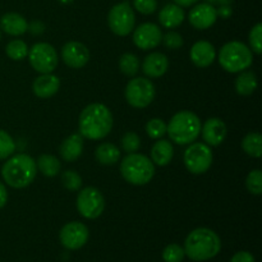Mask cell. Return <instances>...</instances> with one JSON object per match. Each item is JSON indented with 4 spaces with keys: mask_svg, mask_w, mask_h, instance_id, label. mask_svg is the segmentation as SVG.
Returning <instances> with one entry per match:
<instances>
[{
    "mask_svg": "<svg viewBox=\"0 0 262 262\" xmlns=\"http://www.w3.org/2000/svg\"><path fill=\"white\" fill-rule=\"evenodd\" d=\"M230 262H255V257L252 256V253L247 252V251H241L233 256Z\"/></svg>",
    "mask_w": 262,
    "mask_h": 262,
    "instance_id": "39",
    "label": "cell"
},
{
    "mask_svg": "<svg viewBox=\"0 0 262 262\" xmlns=\"http://www.w3.org/2000/svg\"><path fill=\"white\" fill-rule=\"evenodd\" d=\"M27 31H30L33 35H41V33L45 31V26H43V23L40 22V20H33L31 25H28Z\"/></svg>",
    "mask_w": 262,
    "mask_h": 262,
    "instance_id": "40",
    "label": "cell"
},
{
    "mask_svg": "<svg viewBox=\"0 0 262 262\" xmlns=\"http://www.w3.org/2000/svg\"><path fill=\"white\" fill-rule=\"evenodd\" d=\"M166 133L177 145H191L201 133V120L194 113L182 110L171 118Z\"/></svg>",
    "mask_w": 262,
    "mask_h": 262,
    "instance_id": "4",
    "label": "cell"
},
{
    "mask_svg": "<svg viewBox=\"0 0 262 262\" xmlns=\"http://www.w3.org/2000/svg\"><path fill=\"white\" fill-rule=\"evenodd\" d=\"M191 56L192 63L199 68H207L214 63L215 58H216V51H215L214 45L209 41H197L191 49Z\"/></svg>",
    "mask_w": 262,
    "mask_h": 262,
    "instance_id": "17",
    "label": "cell"
},
{
    "mask_svg": "<svg viewBox=\"0 0 262 262\" xmlns=\"http://www.w3.org/2000/svg\"><path fill=\"white\" fill-rule=\"evenodd\" d=\"M36 166H37L38 170H40L45 177H55L58 176V173L60 171L61 164L55 156L43 154V155H41L40 158L37 159Z\"/></svg>",
    "mask_w": 262,
    "mask_h": 262,
    "instance_id": "26",
    "label": "cell"
},
{
    "mask_svg": "<svg viewBox=\"0 0 262 262\" xmlns=\"http://www.w3.org/2000/svg\"><path fill=\"white\" fill-rule=\"evenodd\" d=\"M59 152H60L63 160L68 161V163L76 161L83 152V137L81 136V133H73V135L68 136L61 142Z\"/></svg>",
    "mask_w": 262,
    "mask_h": 262,
    "instance_id": "20",
    "label": "cell"
},
{
    "mask_svg": "<svg viewBox=\"0 0 262 262\" xmlns=\"http://www.w3.org/2000/svg\"><path fill=\"white\" fill-rule=\"evenodd\" d=\"M222 250V241L214 230L197 228L192 230L184 242V253L193 261L214 258Z\"/></svg>",
    "mask_w": 262,
    "mask_h": 262,
    "instance_id": "2",
    "label": "cell"
},
{
    "mask_svg": "<svg viewBox=\"0 0 262 262\" xmlns=\"http://www.w3.org/2000/svg\"><path fill=\"white\" fill-rule=\"evenodd\" d=\"M141 138L137 133L127 132L122 138V147L125 152L133 154L140 148Z\"/></svg>",
    "mask_w": 262,
    "mask_h": 262,
    "instance_id": "35",
    "label": "cell"
},
{
    "mask_svg": "<svg viewBox=\"0 0 262 262\" xmlns=\"http://www.w3.org/2000/svg\"><path fill=\"white\" fill-rule=\"evenodd\" d=\"M79 133L82 137L91 141L102 140L113 128V114L104 104L94 102L82 110L78 120Z\"/></svg>",
    "mask_w": 262,
    "mask_h": 262,
    "instance_id": "1",
    "label": "cell"
},
{
    "mask_svg": "<svg viewBox=\"0 0 262 262\" xmlns=\"http://www.w3.org/2000/svg\"><path fill=\"white\" fill-rule=\"evenodd\" d=\"M174 4L179 5V7H191V5H194L196 4L199 0H173Z\"/></svg>",
    "mask_w": 262,
    "mask_h": 262,
    "instance_id": "43",
    "label": "cell"
},
{
    "mask_svg": "<svg viewBox=\"0 0 262 262\" xmlns=\"http://www.w3.org/2000/svg\"><path fill=\"white\" fill-rule=\"evenodd\" d=\"M37 173L36 161L27 154H18L5 161L2 176L5 183L12 188H25L30 186Z\"/></svg>",
    "mask_w": 262,
    "mask_h": 262,
    "instance_id": "3",
    "label": "cell"
},
{
    "mask_svg": "<svg viewBox=\"0 0 262 262\" xmlns=\"http://www.w3.org/2000/svg\"><path fill=\"white\" fill-rule=\"evenodd\" d=\"M184 10L177 4H166L159 13V22L165 28H176L183 23Z\"/></svg>",
    "mask_w": 262,
    "mask_h": 262,
    "instance_id": "22",
    "label": "cell"
},
{
    "mask_svg": "<svg viewBox=\"0 0 262 262\" xmlns=\"http://www.w3.org/2000/svg\"><path fill=\"white\" fill-rule=\"evenodd\" d=\"M206 3H209V4L214 5V4H217V5H230L233 3V0H205Z\"/></svg>",
    "mask_w": 262,
    "mask_h": 262,
    "instance_id": "44",
    "label": "cell"
},
{
    "mask_svg": "<svg viewBox=\"0 0 262 262\" xmlns=\"http://www.w3.org/2000/svg\"><path fill=\"white\" fill-rule=\"evenodd\" d=\"M184 256V248H182L179 245H169L164 248L163 258L165 262H182Z\"/></svg>",
    "mask_w": 262,
    "mask_h": 262,
    "instance_id": "34",
    "label": "cell"
},
{
    "mask_svg": "<svg viewBox=\"0 0 262 262\" xmlns=\"http://www.w3.org/2000/svg\"><path fill=\"white\" fill-rule=\"evenodd\" d=\"M15 151V143L13 138L5 130L0 129V160H5Z\"/></svg>",
    "mask_w": 262,
    "mask_h": 262,
    "instance_id": "31",
    "label": "cell"
},
{
    "mask_svg": "<svg viewBox=\"0 0 262 262\" xmlns=\"http://www.w3.org/2000/svg\"><path fill=\"white\" fill-rule=\"evenodd\" d=\"M155 86L152 82L143 77H137L128 82L125 87V100L128 104L137 109L148 106L155 99Z\"/></svg>",
    "mask_w": 262,
    "mask_h": 262,
    "instance_id": "7",
    "label": "cell"
},
{
    "mask_svg": "<svg viewBox=\"0 0 262 262\" xmlns=\"http://www.w3.org/2000/svg\"><path fill=\"white\" fill-rule=\"evenodd\" d=\"M242 148L247 155L252 158H261L262 155V136L257 132H251L243 138Z\"/></svg>",
    "mask_w": 262,
    "mask_h": 262,
    "instance_id": "27",
    "label": "cell"
},
{
    "mask_svg": "<svg viewBox=\"0 0 262 262\" xmlns=\"http://www.w3.org/2000/svg\"><path fill=\"white\" fill-rule=\"evenodd\" d=\"M216 19V8L209 3H201V4L194 5L188 14L189 23L196 30H207L215 25Z\"/></svg>",
    "mask_w": 262,
    "mask_h": 262,
    "instance_id": "15",
    "label": "cell"
},
{
    "mask_svg": "<svg viewBox=\"0 0 262 262\" xmlns=\"http://www.w3.org/2000/svg\"><path fill=\"white\" fill-rule=\"evenodd\" d=\"M136 9L142 14H152L158 9V0H133Z\"/></svg>",
    "mask_w": 262,
    "mask_h": 262,
    "instance_id": "37",
    "label": "cell"
},
{
    "mask_svg": "<svg viewBox=\"0 0 262 262\" xmlns=\"http://www.w3.org/2000/svg\"><path fill=\"white\" fill-rule=\"evenodd\" d=\"M61 59L69 68H83L90 60V51L82 42L71 41V42H67L61 49Z\"/></svg>",
    "mask_w": 262,
    "mask_h": 262,
    "instance_id": "14",
    "label": "cell"
},
{
    "mask_svg": "<svg viewBox=\"0 0 262 262\" xmlns=\"http://www.w3.org/2000/svg\"><path fill=\"white\" fill-rule=\"evenodd\" d=\"M246 187L252 194L262 193V171L256 169L247 176L246 179Z\"/></svg>",
    "mask_w": 262,
    "mask_h": 262,
    "instance_id": "33",
    "label": "cell"
},
{
    "mask_svg": "<svg viewBox=\"0 0 262 262\" xmlns=\"http://www.w3.org/2000/svg\"><path fill=\"white\" fill-rule=\"evenodd\" d=\"M28 46L23 40H12L5 48V53L12 60H23L28 55Z\"/></svg>",
    "mask_w": 262,
    "mask_h": 262,
    "instance_id": "29",
    "label": "cell"
},
{
    "mask_svg": "<svg viewBox=\"0 0 262 262\" xmlns=\"http://www.w3.org/2000/svg\"><path fill=\"white\" fill-rule=\"evenodd\" d=\"M248 41H250V45L252 48V51H255L256 54L262 53V25L257 23L255 27L251 30L250 36H248Z\"/></svg>",
    "mask_w": 262,
    "mask_h": 262,
    "instance_id": "36",
    "label": "cell"
},
{
    "mask_svg": "<svg viewBox=\"0 0 262 262\" xmlns=\"http://www.w3.org/2000/svg\"><path fill=\"white\" fill-rule=\"evenodd\" d=\"M59 87H60V79L53 73L41 74L33 81L32 84L33 94L40 99H49L54 96L58 92Z\"/></svg>",
    "mask_w": 262,
    "mask_h": 262,
    "instance_id": "18",
    "label": "cell"
},
{
    "mask_svg": "<svg viewBox=\"0 0 262 262\" xmlns=\"http://www.w3.org/2000/svg\"><path fill=\"white\" fill-rule=\"evenodd\" d=\"M119 68L125 76L133 77L140 71V60L135 54L125 53L119 59Z\"/></svg>",
    "mask_w": 262,
    "mask_h": 262,
    "instance_id": "28",
    "label": "cell"
},
{
    "mask_svg": "<svg viewBox=\"0 0 262 262\" xmlns=\"http://www.w3.org/2000/svg\"><path fill=\"white\" fill-rule=\"evenodd\" d=\"M146 133L152 140H160L166 133L165 122L163 119H159V118H154V119L148 120L147 124H146Z\"/></svg>",
    "mask_w": 262,
    "mask_h": 262,
    "instance_id": "30",
    "label": "cell"
},
{
    "mask_svg": "<svg viewBox=\"0 0 262 262\" xmlns=\"http://www.w3.org/2000/svg\"><path fill=\"white\" fill-rule=\"evenodd\" d=\"M90 237L89 228L79 222H71L61 228L59 233L60 243L67 250H79L87 243Z\"/></svg>",
    "mask_w": 262,
    "mask_h": 262,
    "instance_id": "12",
    "label": "cell"
},
{
    "mask_svg": "<svg viewBox=\"0 0 262 262\" xmlns=\"http://www.w3.org/2000/svg\"><path fill=\"white\" fill-rule=\"evenodd\" d=\"M123 178L135 186H145L155 176V165L142 154H128L120 163Z\"/></svg>",
    "mask_w": 262,
    "mask_h": 262,
    "instance_id": "5",
    "label": "cell"
},
{
    "mask_svg": "<svg viewBox=\"0 0 262 262\" xmlns=\"http://www.w3.org/2000/svg\"><path fill=\"white\" fill-rule=\"evenodd\" d=\"M107 23H109L110 30L115 35H129L135 30L136 25V15L129 3L123 2L119 4H115L107 14Z\"/></svg>",
    "mask_w": 262,
    "mask_h": 262,
    "instance_id": "8",
    "label": "cell"
},
{
    "mask_svg": "<svg viewBox=\"0 0 262 262\" xmlns=\"http://www.w3.org/2000/svg\"><path fill=\"white\" fill-rule=\"evenodd\" d=\"M217 13V17H222V18H229L232 15L233 10L230 8V5H219V8L216 9Z\"/></svg>",
    "mask_w": 262,
    "mask_h": 262,
    "instance_id": "41",
    "label": "cell"
},
{
    "mask_svg": "<svg viewBox=\"0 0 262 262\" xmlns=\"http://www.w3.org/2000/svg\"><path fill=\"white\" fill-rule=\"evenodd\" d=\"M59 3H61V4H71V3H73L74 0H58Z\"/></svg>",
    "mask_w": 262,
    "mask_h": 262,
    "instance_id": "45",
    "label": "cell"
},
{
    "mask_svg": "<svg viewBox=\"0 0 262 262\" xmlns=\"http://www.w3.org/2000/svg\"><path fill=\"white\" fill-rule=\"evenodd\" d=\"M161 41L170 50H177V49H179L183 45V37L178 32H174V31H170L165 36H163V40Z\"/></svg>",
    "mask_w": 262,
    "mask_h": 262,
    "instance_id": "38",
    "label": "cell"
},
{
    "mask_svg": "<svg viewBox=\"0 0 262 262\" xmlns=\"http://www.w3.org/2000/svg\"><path fill=\"white\" fill-rule=\"evenodd\" d=\"M95 156H96V160L102 165H114L119 161L120 151L113 143L104 142L97 146Z\"/></svg>",
    "mask_w": 262,
    "mask_h": 262,
    "instance_id": "24",
    "label": "cell"
},
{
    "mask_svg": "<svg viewBox=\"0 0 262 262\" xmlns=\"http://www.w3.org/2000/svg\"><path fill=\"white\" fill-rule=\"evenodd\" d=\"M0 37H2V32H0Z\"/></svg>",
    "mask_w": 262,
    "mask_h": 262,
    "instance_id": "46",
    "label": "cell"
},
{
    "mask_svg": "<svg viewBox=\"0 0 262 262\" xmlns=\"http://www.w3.org/2000/svg\"><path fill=\"white\" fill-rule=\"evenodd\" d=\"M105 200L101 192L95 187L82 189L77 197V210L86 219H96L104 212Z\"/></svg>",
    "mask_w": 262,
    "mask_h": 262,
    "instance_id": "11",
    "label": "cell"
},
{
    "mask_svg": "<svg viewBox=\"0 0 262 262\" xmlns=\"http://www.w3.org/2000/svg\"><path fill=\"white\" fill-rule=\"evenodd\" d=\"M0 27L5 33L10 36H20L27 32L28 23L23 15L18 13H5L0 18Z\"/></svg>",
    "mask_w": 262,
    "mask_h": 262,
    "instance_id": "21",
    "label": "cell"
},
{
    "mask_svg": "<svg viewBox=\"0 0 262 262\" xmlns=\"http://www.w3.org/2000/svg\"><path fill=\"white\" fill-rule=\"evenodd\" d=\"M202 137L206 145L219 146L227 137V125L219 118H210L201 127Z\"/></svg>",
    "mask_w": 262,
    "mask_h": 262,
    "instance_id": "16",
    "label": "cell"
},
{
    "mask_svg": "<svg viewBox=\"0 0 262 262\" xmlns=\"http://www.w3.org/2000/svg\"><path fill=\"white\" fill-rule=\"evenodd\" d=\"M163 40V32L155 23H143L138 26L133 32V42L142 50H150L160 45Z\"/></svg>",
    "mask_w": 262,
    "mask_h": 262,
    "instance_id": "13",
    "label": "cell"
},
{
    "mask_svg": "<svg viewBox=\"0 0 262 262\" xmlns=\"http://www.w3.org/2000/svg\"><path fill=\"white\" fill-rule=\"evenodd\" d=\"M30 64L41 74L53 73L58 67V54L48 42H37L28 50Z\"/></svg>",
    "mask_w": 262,
    "mask_h": 262,
    "instance_id": "9",
    "label": "cell"
},
{
    "mask_svg": "<svg viewBox=\"0 0 262 262\" xmlns=\"http://www.w3.org/2000/svg\"><path fill=\"white\" fill-rule=\"evenodd\" d=\"M257 89V78L256 74L251 71H243L235 79V90L242 96L252 95Z\"/></svg>",
    "mask_w": 262,
    "mask_h": 262,
    "instance_id": "25",
    "label": "cell"
},
{
    "mask_svg": "<svg viewBox=\"0 0 262 262\" xmlns=\"http://www.w3.org/2000/svg\"><path fill=\"white\" fill-rule=\"evenodd\" d=\"M7 201H8L7 188H5L4 184H3L2 182H0V209H3V207L5 206Z\"/></svg>",
    "mask_w": 262,
    "mask_h": 262,
    "instance_id": "42",
    "label": "cell"
},
{
    "mask_svg": "<svg viewBox=\"0 0 262 262\" xmlns=\"http://www.w3.org/2000/svg\"><path fill=\"white\" fill-rule=\"evenodd\" d=\"M169 68V60L163 53H151L142 63V71L150 78L164 76Z\"/></svg>",
    "mask_w": 262,
    "mask_h": 262,
    "instance_id": "19",
    "label": "cell"
},
{
    "mask_svg": "<svg viewBox=\"0 0 262 262\" xmlns=\"http://www.w3.org/2000/svg\"><path fill=\"white\" fill-rule=\"evenodd\" d=\"M61 183L68 191L76 192L82 187V178L77 171L66 170L61 174Z\"/></svg>",
    "mask_w": 262,
    "mask_h": 262,
    "instance_id": "32",
    "label": "cell"
},
{
    "mask_svg": "<svg viewBox=\"0 0 262 262\" xmlns=\"http://www.w3.org/2000/svg\"><path fill=\"white\" fill-rule=\"evenodd\" d=\"M252 51L239 41L225 43L219 53V63L229 73H241L252 66Z\"/></svg>",
    "mask_w": 262,
    "mask_h": 262,
    "instance_id": "6",
    "label": "cell"
},
{
    "mask_svg": "<svg viewBox=\"0 0 262 262\" xmlns=\"http://www.w3.org/2000/svg\"><path fill=\"white\" fill-rule=\"evenodd\" d=\"M174 156V148L170 141L160 140L156 141L151 148V161L159 166L168 165Z\"/></svg>",
    "mask_w": 262,
    "mask_h": 262,
    "instance_id": "23",
    "label": "cell"
},
{
    "mask_svg": "<svg viewBox=\"0 0 262 262\" xmlns=\"http://www.w3.org/2000/svg\"><path fill=\"white\" fill-rule=\"evenodd\" d=\"M184 165L192 174H204L212 164V151L209 145L201 142L191 143L184 152Z\"/></svg>",
    "mask_w": 262,
    "mask_h": 262,
    "instance_id": "10",
    "label": "cell"
}]
</instances>
